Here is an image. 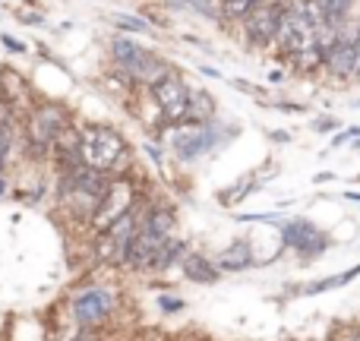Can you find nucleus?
<instances>
[{
    "label": "nucleus",
    "instance_id": "c9c22d12",
    "mask_svg": "<svg viewBox=\"0 0 360 341\" xmlns=\"http://www.w3.org/2000/svg\"><path fill=\"white\" fill-rule=\"evenodd\" d=\"M76 341H92V338L86 335V329H82V335H76Z\"/></svg>",
    "mask_w": 360,
    "mask_h": 341
},
{
    "label": "nucleus",
    "instance_id": "72a5a7b5",
    "mask_svg": "<svg viewBox=\"0 0 360 341\" xmlns=\"http://www.w3.org/2000/svg\"><path fill=\"white\" fill-rule=\"evenodd\" d=\"M4 193H6V177L0 174V196H4Z\"/></svg>",
    "mask_w": 360,
    "mask_h": 341
},
{
    "label": "nucleus",
    "instance_id": "f3484780",
    "mask_svg": "<svg viewBox=\"0 0 360 341\" xmlns=\"http://www.w3.org/2000/svg\"><path fill=\"white\" fill-rule=\"evenodd\" d=\"M139 221H143V228H149L152 234H158V237H171L177 228V218L168 205H146V209L139 212Z\"/></svg>",
    "mask_w": 360,
    "mask_h": 341
},
{
    "label": "nucleus",
    "instance_id": "20e7f679",
    "mask_svg": "<svg viewBox=\"0 0 360 341\" xmlns=\"http://www.w3.org/2000/svg\"><path fill=\"white\" fill-rule=\"evenodd\" d=\"M139 209H143V205H139V199H136L124 215H117L108 228L98 231V237H95V256H98L101 262H108V266H124L127 247H130L133 234H136V224H139Z\"/></svg>",
    "mask_w": 360,
    "mask_h": 341
},
{
    "label": "nucleus",
    "instance_id": "0eeeda50",
    "mask_svg": "<svg viewBox=\"0 0 360 341\" xmlns=\"http://www.w3.org/2000/svg\"><path fill=\"white\" fill-rule=\"evenodd\" d=\"M285 4L288 0H259V4L240 19L243 38H247L250 48H256V51L272 48L275 32H278V22H281V13H285Z\"/></svg>",
    "mask_w": 360,
    "mask_h": 341
},
{
    "label": "nucleus",
    "instance_id": "39448f33",
    "mask_svg": "<svg viewBox=\"0 0 360 341\" xmlns=\"http://www.w3.org/2000/svg\"><path fill=\"white\" fill-rule=\"evenodd\" d=\"M218 120H209V124H177L171 127V149H174L177 162H196V158L209 155V152L218 149Z\"/></svg>",
    "mask_w": 360,
    "mask_h": 341
},
{
    "label": "nucleus",
    "instance_id": "9b49d317",
    "mask_svg": "<svg viewBox=\"0 0 360 341\" xmlns=\"http://www.w3.org/2000/svg\"><path fill=\"white\" fill-rule=\"evenodd\" d=\"M133 202H136V186H133L127 177H117V174H114V177H111V186H108L105 199H101L98 212H95V218H92L89 224H92L95 231L108 228V224H111L117 215H124V212L130 209Z\"/></svg>",
    "mask_w": 360,
    "mask_h": 341
},
{
    "label": "nucleus",
    "instance_id": "c85d7f7f",
    "mask_svg": "<svg viewBox=\"0 0 360 341\" xmlns=\"http://www.w3.org/2000/svg\"><path fill=\"white\" fill-rule=\"evenodd\" d=\"M269 139H272V143H291V133H288V130H272V133H269Z\"/></svg>",
    "mask_w": 360,
    "mask_h": 341
},
{
    "label": "nucleus",
    "instance_id": "e433bc0d",
    "mask_svg": "<svg viewBox=\"0 0 360 341\" xmlns=\"http://www.w3.org/2000/svg\"><path fill=\"white\" fill-rule=\"evenodd\" d=\"M351 146H354V149H360V136H357V139H351Z\"/></svg>",
    "mask_w": 360,
    "mask_h": 341
},
{
    "label": "nucleus",
    "instance_id": "4c0bfd02",
    "mask_svg": "<svg viewBox=\"0 0 360 341\" xmlns=\"http://www.w3.org/2000/svg\"><path fill=\"white\" fill-rule=\"evenodd\" d=\"M342 341H351V338H348V335H345V338H342Z\"/></svg>",
    "mask_w": 360,
    "mask_h": 341
},
{
    "label": "nucleus",
    "instance_id": "473e14b6",
    "mask_svg": "<svg viewBox=\"0 0 360 341\" xmlns=\"http://www.w3.org/2000/svg\"><path fill=\"white\" fill-rule=\"evenodd\" d=\"M202 70V76H209V79H221V73H218L215 67H199Z\"/></svg>",
    "mask_w": 360,
    "mask_h": 341
},
{
    "label": "nucleus",
    "instance_id": "7ed1b4c3",
    "mask_svg": "<svg viewBox=\"0 0 360 341\" xmlns=\"http://www.w3.org/2000/svg\"><path fill=\"white\" fill-rule=\"evenodd\" d=\"M73 124L70 111L63 105H32L25 111V149L32 155H51V146L67 127Z\"/></svg>",
    "mask_w": 360,
    "mask_h": 341
},
{
    "label": "nucleus",
    "instance_id": "423d86ee",
    "mask_svg": "<svg viewBox=\"0 0 360 341\" xmlns=\"http://www.w3.org/2000/svg\"><path fill=\"white\" fill-rule=\"evenodd\" d=\"M149 95L158 108V117L165 127H177L186 117V105H190V86L184 82V76L177 70L165 73L162 79H155L149 86Z\"/></svg>",
    "mask_w": 360,
    "mask_h": 341
},
{
    "label": "nucleus",
    "instance_id": "2eb2a0df",
    "mask_svg": "<svg viewBox=\"0 0 360 341\" xmlns=\"http://www.w3.org/2000/svg\"><path fill=\"white\" fill-rule=\"evenodd\" d=\"M212 262H215L218 272H247L256 259H253V250H250V240H234L221 253H215Z\"/></svg>",
    "mask_w": 360,
    "mask_h": 341
},
{
    "label": "nucleus",
    "instance_id": "9d476101",
    "mask_svg": "<svg viewBox=\"0 0 360 341\" xmlns=\"http://www.w3.org/2000/svg\"><path fill=\"white\" fill-rule=\"evenodd\" d=\"M354 44H357V25H342L323 54V70L332 79L338 82L354 79Z\"/></svg>",
    "mask_w": 360,
    "mask_h": 341
},
{
    "label": "nucleus",
    "instance_id": "a878e982",
    "mask_svg": "<svg viewBox=\"0 0 360 341\" xmlns=\"http://www.w3.org/2000/svg\"><path fill=\"white\" fill-rule=\"evenodd\" d=\"M338 127H342V124H338L335 117H316V120H313V130H316V133H332V130H338Z\"/></svg>",
    "mask_w": 360,
    "mask_h": 341
},
{
    "label": "nucleus",
    "instance_id": "cd10ccee",
    "mask_svg": "<svg viewBox=\"0 0 360 341\" xmlns=\"http://www.w3.org/2000/svg\"><path fill=\"white\" fill-rule=\"evenodd\" d=\"M16 19H19V22H29V25H41V22H44L41 13H25V10H19Z\"/></svg>",
    "mask_w": 360,
    "mask_h": 341
},
{
    "label": "nucleus",
    "instance_id": "aec40b11",
    "mask_svg": "<svg viewBox=\"0 0 360 341\" xmlns=\"http://www.w3.org/2000/svg\"><path fill=\"white\" fill-rule=\"evenodd\" d=\"M319 13H323V22L332 25V29H342L348 25V16H351V6L354 0H316Z\"/></svg>",
    "mask_w": 360,
    "mask_h": 341
},
{
    "label": "nucleus",
    "instance_id": "dca6fc26",
    "mask_svg": "<svg viewBox=\"0 0 360 341\" xmlns=\"http://www.w3.org/2000/svg\"><path fill=\"white\" fill-rule=\"evenodd\" d=\"M218 114V101L205 89H190V105H186L184 124H209Z\"/></svg>",
    "mask_w": 360,
    "mask_h": 341
},
{
    "label": "nucleus",
    "instance_id": "a211bd4d",
    "mask_svg": "<svg viewBox=\"0 0 360 341\" xmlns=\"http://www.w3.org/2000/svg\"><path fill=\"white\" fill-rule=\"evenodd\" d=\"M143 44L136 41V38H130V35H114L111 41H108V54H111V63L114 67H120V70H127L133 60H139V54H143Z\"/></svg>",
    "mask_w": 360,
    "mask_h": 341
},
{
    "label": "nucleus",
    "instance_id": "f8f14e48",
    "mask_svg": "<svg viewBox=\"0 0 360 341\" xmlns=\"http://www.w3.org/2000/svg\"><path fill=\"white\" fill-rule=\"evenodd\" d=\"M165 240H168V237L152 234V231L143 228V221H139V224H136V234H133L130 247H127L124 266L133 269V272H149V269L155 266V256H158V250H162Z\"/></svg>",
    "mask_w": 360,
    "mask_h": 341
},
{
    "label": "nucleus",
    "instance_id": "b1692460",
    "mask_svg": "<svg viewBox=\"0 0 360 341\" xmlns=\"http://www.w3.org/2000/svg\"><path fill=\"white\" fill-rule=\"evenodd\" d=\"M357 136H360V127H345V130L338 127V133L332 136V149H342V146H348L351 139H357Z\"/></svg>",
    "mask_w": 360,
    "mask_h": 341
},
{
    "label": "nucleus",
    "instance_id": "6ab92c4d",
    "mask_svg": "<svg viewBox=\"0 0 360 341\" xmlns=\"http://www.w3.org/2000/svg\"><path fill=\"white\" fill-rule=\"evenodd\" d=\"M186 240H180V237L171 234L168 240L162 243V250H158V256H155V272H171L174 266H180V259H184V253H186Z\"/></svg>",
    "mask_w": 360,
    "mask_h": 341
},
{
    "label": "nucleus",
    "instance_id": "7c9ffc66",
    "mask_svg": "<svg viewBox=\"0 0 360 341\" xmlns=\"http://www.w3.org/2000/svg\"><path fill=\"white\" fill-rule=\"evenodd\" d=\"M278 111H281V114H304L307 108H300V105H291V101H281V105H278Z\"/></svg>",
    "mask_w": 360,
    "mask_h": 341
},
{
    "label": "nucleus",
    "instance_id": "4be33fe9",
    "mask_svg": "<svg viewBox=\"0 0 360 341\" xmlns=\"http://www.w3.org/2000/svg\"><path fill=\"white\" fill-rule=\"evenodd\" d=\"M111 19L114 25H117L120 32H139V35H155L152 32V22L149 19H143V16H127V13H111Z\"/></svg>",
    "mask_w": 360,
    "mask_h": 341
},
{
    "label": "nucleus",
    "instance_id": "5701e85b",
    "mask_svg": "<svg viewBox=\"0 0 360 341\" xmlns=\"http://www.w3.org/2000/svg\"><path fill=\"white\" fill-rule=\"evenodd\" d=\"M338 285H348L345 281V275H332V278H323V281H313V285H307L300 294H307V297H313V294H323V291H332V288Z\"/></svg>",
    "mask_w": 360,
    "mask_h": 341
},
{
    "label": "nucleus",
    "instance_id": "393cba45",
    "mask_svg": "<svg viewBox=\"0 0 360 341\" xmlns=\"http://www.w3.org/2000/svg\"><path fill=\"white\" fill-rule=\"evenodd\" d=\"M184 307H186V304H184L180 297H158V310L168 313V316H174V313H180Z\"/></svg>",
    "mask_w": 360,
    "mask_h": 341
},
{
    "label": "nucleus",
    "instance_id": "4468645a",
    "mask_svg": "<svg viewBox=\"0 0 360 341\" xmlns=\"http://www.w3.org/2000/svg\"><path fill=\"white\" fill-rule=\"evenodd\" d=\"M180 272H184L193 285H215V281L221 278V272L215 269V262H212L209 256L196 253V250H186L184 253V259H180Z\"/></svg>",
    "mask_w": 360,
    "mask_h": 341
},
{
    "label": "nucleus",
    "instance_id": "2f4dec72",
    "mask_svg": "<svg viewBox=\"0 0 360 341\" xmlns=\"http://www.w3.org/2000/svg\"><path fill=\"white\" fill-rule=\"evenodd\" d=\"M326 180H335V174H332V171H323V174H316V177H313V184H326Z\"/></svg>",
    "mask_w": 360,
    "mask_h": 341
},
{
    "label": "nucleus",
    "instance_id": "bb28decb",
    "mask_svg": "<svg viewBox=\"0 0 360 341\" xmlns=\"http://www.w3.org/2000/svg\"><path fill=\"white\" fill-rule=\"evenodd\" d=\"M0 44H4L6 51H13V54H25V51H29L22 41H16V38H10V35H0Z\"/></svg>",
    "mask_w": 360,
    "mask_h": 341
},
{
    "label": "nucleus",
    "instance_id": "412c9836",
    "mask_svg": "<svg viewBox=\"0 0 360 341\" xmlns=\"http://www.w3.org/2000/svg\"><path fill=\"white\" fill-rule=\"evenodd\" d=\"M259 0H218V19L224 22H240Z\"/></svg>",
    "mask_w": 360,
    "mask_h": 341
},
{
    "label": "nucleus",
    "instance_id": "f03ea898",
    "mask_svg": "<svg viewBox=\"0 0 360 341\" xmlns=\"http://www.w3.org/2000/svg\"><path fill=\"white\" fill-rule=\"evenodd\" d=\"M79 165L105 174H120L130 165V146L111 124H89L79 130Z\"/></svg>",
    "mask_w": 360,
    "mask_h": 341
},
{
    "label": "nucleus",
    "instance_id": "f257e3e1",
    "mask_svg": "<svg viewBox=\"0 0 360 341\" xmlns=\"http://www.w3.org/2000/svg\"><path fill=\"white\" fill-rule=\"evenodd\" d=\"M114 174L86 168V165H76V168L60 171L57 177V196H60V205L76 218V221L89 224L98 212L101 199H105L108 186H111Z\"/></svg>",
    "mask_w": 360,
    "mask_h": 341
},
{
    "label": "nucleus",
    "instance_id": "6e6552de",
    "mask_svg": "<svg viewBox=\"0 0 360 341\" xmlns=\"http://www.w3.org/2000/svg\"><path fill=\"white\" fill-rule=\"evenodd\" d=\"M281 243L300 256V262H310L313 256H323L332 247V237L323 228L310 221V218H288L281 224Z\"/></svg>",
    "mask_w": 360,
    "mask_h": 341
},
{
    "label": "nucleus",
    "instance_id": "f704fd0d",
    "mask_svg": "<svg viewBox=\"0 0 360 341\" xmlns=\"http://www.w3.org/2000/svg\"><path fill=\"white\" fill-rule=\"evenodd\" d=\"M348 338H351V341H360V329H354V332H348Z\"/></svg>",
    "mask_w": 360,
    "mask_h": 341
},
{
    "label": "nucleus",
    "instance_id": "1a4fd4ad",
    "mask_svg": "<svg viewBox=\"0 0 360 341\" xmlns=\"http://www.w3.org/2000/svg\"><path fill=\"white\" fill-rule=\"evenodd\" d=\"M114 310H117V297L111 288H86L73 297V319L86 332L101 326L108 316H114Z\"/></svg>",
    "mask_w": 360,
    "mask_h": 341
},
{
    "label": "nucleus",
    "instance_id": "c756f323",
    "mask_svg": "<svg viewBox=\"0 0 360 341\" xmlns=\"http://www.w3.org/2000/svg\"><path fill=\"white\" fill-rule=\"evenodd\" d=\"M231 86H234V89H240V92H247V95H259V89H253L247 79H234V82H231Z\"/></svg>",
    "mask_w": 360,
    "mask_h": 341
},
{
    "label": "nucleus",
    "instance_id": "ddd939ff",
    "mask_svg": "<svg viewBox=\"0 0 360 341\" xmlns=\"http://www.w3.org/2000/svg\"><path fill=\"white\" fill-rule=\"evenodd\" d=\"M0 101L10 108L13 114H25L32 108V92L25 79L10 67H0Z\"/></svg>",
    "mask_w": 360,
    "mask_h": 341
}]
</instances>
